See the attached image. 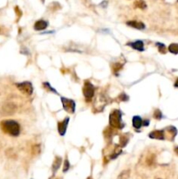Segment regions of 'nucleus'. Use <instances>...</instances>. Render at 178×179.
Here are the masks:
<instances>
[{"label":"nucleus","mask_w":178,"mask_h":179,"mask_svg":"<svg viewBox=\"0 0 178 179\" xmlns=\"http://www.w3.org/2000/svg\"><path fill=\"white\" fill-rule=\"evenodd\" d=\"M0 127L4 133L13 136H18L20 133L19 124L13 120H4L1 122Z\"/></svg>","instance_id":"1"},{"label":"nucleus","mask_w":178,"mask_h":179,"mask_svg":"<svg viewBox=\"0 0 178 179\" xmlns=\"http://www.w3.org/2000/svg\"><path fill=\"white\" fill-rule=\"evenodd\" d=\"M109 124L115 128H122L125 125L121 120V112L120 110H114L109 115Z\"/></svg>","instance_id":"2"},{"label":"nucleus","mask_w":178,"mask_h":179,"mask_svg":"<svg viewBox=\"0 0 178 179\" xmlns=\"http://www.w3.org/2000/svg\"><path fill=\"white\" fill-rule=\"evenodd\" d=\"M17 88L26 95H31L33 92V87H32V83L29 81H24L21 83H18Z\"/></svg>","instance_id":"3"},{"label":"nucleus","mask_w":178,"mask_h":179,"mask_svg":"<svg viewBox=\"0 0 178 179\" xmlns=\"http://www.w3.org/2000/svg\"><path fill=\"white\" fill-rule=\"evenodd\" d=\"M60 99L62 102L64 109L70 114H74L75 112V102L73 100L66 99L65 97H61Z\"/></svg>","instance_id":"4"},{"label":"nucleus","mask_w":178,"mask_h":179,"mask_svg":"<svg viewBox=\"0 0 178 179\" xmlns=\"http://www.w3.org/2000/svg\"><path fill=\"white\" fill-rule=\"evenodd\" d=\"M83 94L85 98L88 101L91 100L94 95V87L90 82H86L83 87Z\"/></svg>","instance_id":"5"},{"label":"nucleus","mask_w":178,"mask_h":179,"mask_svg":"<svg viewBox=\"0 0 178 179\" xmlns=\"http://www.w3.org/2000/svg\"><path fill=\"white\" fill-rule=\"evenodd\" d=\"M16 109L17 108L13 103H6L2 108V113L6 115H13L16 112Z\"/></svg>","instance_id":"6"},{"label":"nucleus","mask_w":178,"mask_h":179,"mask_svg":"<svg viewBox=\"0 0 178 179\" xmlns=\"http://www.w3.org/2000/svg\"><path fill=\"white\" fill-rule=\"evenodd\" d=\"M69 117H66L65 118L62 122H59V125H58V130H59V133L60 136H64L65 134V131H66V128L68 126V122H69Z\"/></svg>","instance_id":"7"},{"label":"nucleus","mask_w":178,"mask_h":179,"mask_svg":"<svg viewBox=\"0 0 178 179\" xmlns=\"http://www.w3.org/2000/svg\"><path fill=\"white\" fill-rule=\"evenodd\" d=\"M149 137L152 139H158V140H164L165 134L163 130H154L149 134Z\"/></svg>","instance_id":"8"},{"label":"nucleus","mask_w":178,"mask_h":179,"mask_svg":"<svg viewBox=\"0 0 178 179\" xmlns=\"http://www.w3.org/2000/svg\"><path fill=\"white\" fill-rule=\"evenodd\" d=\"M128 46H130L132 48H134L135 50H137V51H143L144 50V45H143V42L141 40H136L135 42H132V43H128L127 44Z\"/></svg>","instance_id":"9"},{"label":"nucleus","mask_w":178,"mask_h":179,"mask_svg":"<svg viewBox=\"0 0 178 179\" xmlns=\"http://www.w3.org/2000/svg\"><path fill=\"white\" fill-rule=\"evenodd\" d=\"M48 26V23L45 20H38L34 25V29L36 31H42L45 30Z\"/></svg>","instance_id":"10"},{"label":"nucleus","mask_w":178,"mask_h":179,"mask_svg":"<svg viewBox=\"0 0 178 179\" xmlns=\"http://www.w3.org/2000/svg\"><path fill=\"white\" fill-rule=\"evenodd\" d=\"M127 26H131V27H133V28L138 29V30H142V29L145 28V25H144L143 23L138 22V21H135V20H133V21H128V22H127Z\"/></svg>","instance_id":"11"},{"label":"nucleus","mask_w":178,"mask_h":179,"mask_svg":"<svg viewBox=\"0 0 178 179\" xmlns=\"http://www.w3.org/2000/svg\"><path fill=\"white\" fill-rule=\"evenodd\" d=\"M132 122H133L134 128H135L136 129H139L142 126V120H141V118H140V116H137V115L134 116Z\"/></svg>","instance_id":"12"},{"label":"nucleus","mask_w":178,"mask_h":179,"mask_svg":"<svg viewBox=\"0 0 178 179\" xmlns=\"http://www.w3.org/2000/svg\"><path fill=\"white\" fill-rule=\"evenodd\" d=\"M60 165H61V157L57 156L54 159V162H53V164H52V171L55 173L58 170V169L60 168Z\"/></svg>","instance_id":"13"},{"label":"nucleus","mask_w":178,"mask_h":179,"mask_svg":"<svg viewBox=\"0 0 178 179\" xmlns=\"http://www.w3.org/2000/svg\"><path fill=\"white\" fill-rule=\"evenodd\" d=\"M168 51L173 54H178V44H171L168 46Z\"/></svg>","instance_id":"14"},{"label":"nucleus","mask_w":178,"mask_h":179,"mask_svg":"<svg viewBox=\"0 0 178 179\" xmlns=\"http://www.w3.org/2000/svg\"><path fill=\"white\" fill-rule=\"evenodd\" d=\"M135 6L137 7V8H140V9H145L147 7L146 5V3L143 1V0H138L135 3Z\"/></svg>","instance_id":"15"},{"label":"nucleus","mask_w":178,"mask_h":179,"mask_svg":"<svg viewBox=\"0 0 178 179\" xmlns=\"http://www.w3.org/2000/svg\"><path fill=\"white\" fill-rule=\"evenodd\" d=\"M156 46H158V50H159V52L161 53H163V54L166 53L167 49H166V46L163 44H162V43H156Z\"/></svg>","instance_id":"16"},{"label":"nucleus","mask_w":178,"mask_h":179,"mask_svg":"<svg viewBox=\"0 0 178 179\" xmlns=\"http://www.w3.org/2000/svg\"><path fill=\"white\" fill-rule=\"evenodd\" d=\"M129 178V170H125L121 172V174L119 176L118 179H128Z\"/></svg>","instance_id":"17"},{"label":"nucleus","mask_w":178,"mask_h":179,"mask_svg":"<svg viewBox=\"0 0 178 179\" xmlns=\"http://www.w3.org/2000/svg\"><path fill=\"white\" fill-rule=\"evenodd\" d=\"M162 116H163V115H162V113H161V111L160 110H155V112H154V117L155 118V119H161L162 118Z\"/></svg>","instance_id":"18"},{"label":"nucleus","mask_w":178,"mask_h":179,"mask_svg":"<svg viewBox=\"0 0 178 179\" xmlns=\"http://www.w3.org/2000/svg\"><path fill=\"white\" fill-rule=\"evenodd\" d=\"M69 167H70V164H69V162H68V160L66 159V160L65 161V164H64V168H63V171H64V172L67 171V170H68V169H69Z\"/></svg>","instance_id":"19"},{"label":"nucleus","mask_w":178,"mask_h":179,"mask_svg":"<svg viewBox=\"0 0 178 179\" xmlns=\"http://www.w3.org/2000/svg\"><path fill=\"white\" fill-rule=\"evenodd\" d=\"M120 99L121 100V101H124V102H126L128 100V96H127L126 94H121L120 95Z\"/></svg>","instance_id":"20"},{"label":"nucleus","mask_w":178,"mask_h":179,"mask_svg":"<svg viewBox=\"0 0 178 179\" xmlns=\"http://www.w3.org/2000/svg\"><path fill=\"white\" fill-rule=\"evenodd\" d=\"M142 123H144V124H142V125H144V126H148L149 123V120H146V121H144Z\"/></svg>","instance_id":"21"},{"label":"nucleus","mask_w":178,"mask_h":179,"mask_svg":"<svg viewBox=\"0 0 178 179\" xmlns=\"http://www.w3.org/2000/svg\"><path fill=\"white\" fill-rule=\"evenodd\" d=\"M175 87L176 88H178V79L176 80V83H175Z\"/></svg>","instance_id":"22"},{"label":"nucleus","mask_w":178,"mask_h":179,"mask_svg":"<svg viewBox=\"0 0 178 179\" xmlns=\"http://www.w3.org/2000/svg\"><path fill=\"white\" fill-rule=\"evenodd\" d=\"M176 153H177L178 155V147H177V149H176Z\"/></svg>","instance_id":"23"},{"label":"nucleus","mask_w":178,"mask_h":179,"mask_svg":"<svg viewBox=\"0 0 178 179\" xmlns=\"http://www.w3.org/2000/svg\"><path fill=\"white\" fill-rule=\"evenodd\" d=\"M88 179H92V178H88Z\"/></svg>","instance_id":"24"}]
</instances>
